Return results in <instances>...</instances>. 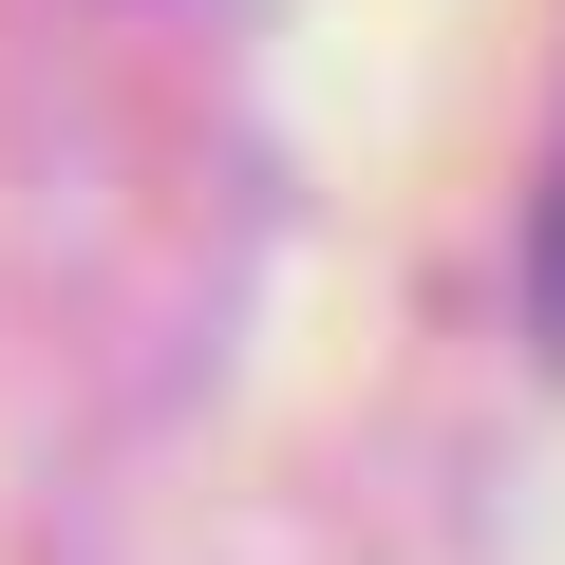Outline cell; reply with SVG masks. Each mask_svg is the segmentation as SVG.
<instances>
[{
  "mask_svg": "<svg viewBox=\"0 0 565 565\" xmlns=\"http://www.w3.org/2000/svg\"><path fill=\"white\" fill-rule=\"evenodd\" d=\"M527 302H546V340H565V151H546V207H527Z\"/></svg>",
  "mask_w": 565,
  "mask_h": 565,
  "instance_id": "1",
  "label": "cell"
}]
</instances>
